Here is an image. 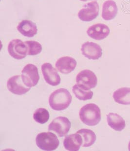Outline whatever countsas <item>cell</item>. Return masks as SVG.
<instances>
[{"mask_svg":"<svg viewBox=\"0 0 130 151\" xmlns=\"http://www.w3.org/2000/svg\"><path fill=\"white\" fill-rule=\"evenodd\" d=\"M99 10V5L97 1L87 3L79 11L78 17L83 22H91L98 16Z\"/></svg>","mask_w":130,"mask_h":151,"instance_id":"8","label":"cell"},{"mask_svg":"<svg viewBox=\"0 0 130 151\" xmlns=\"http://www.w3.org/2000/svg\"><path fill=\"white\" fill-rule=\"evenodd\" d=\"M118 11L116 3L113 0H108L103 4L102 17L105 21H111L116 17Z\"/></svg>","mask_w":130,"mask_h":151,"instance_id":"16","label":"cell"},{"mask_svg":"<svg viewBox=\"0 0 130 151\" xmlns=\"http://www.w3.org/2000/svg\"><path fill=\"white\" fill-rule=\"evenodd\" d=\"M72 100V97L69 91L61 88L52 93L49 98V104L53 110L61 111L69 107Z\"/></svg>","mask_w":130,"mask_h":151,"instance_id":"1","label":"cell"},{"mask_svg":"<svg viewBox=\"0 0 130 151\" xmlns=\"http://www.w3.org/2000/svg\"><path fill=\"white\" fill-rule=\"evenodd\" d=\"M77 133L82 136V147H90L95 142L97 138L96 135L94 131L91 130L82 129L78 131Z\"/></svg>","mask_w":130,"mask_h":151,"instance_id":"19","label":"cell"},{"mask_svg":"<svg viewBox=\"0 0 130 151\" xmlns=\"http://www.w3.org/2000/svg\"><path fill=\"white\" fill-rule=\"evenodd\" d=\"M128 149H129V151H130V142H129V145H128Z\"/></svg>","mask_w":130,"mask_h":151,"instance_id":"23","label":"cell"},{"mask_svg":"<svg viewBox=\"0 0 130 151\" xmlns=\"http://www.w3.org/2000/svg\"><path fill=\"white\" fill-rule=\"evenodd\" d=\"M77 65V62L74 58L70 56H64L57 61L56 67L60 73L68 74L75 70Z\"/></svg>","mask_w":130,"mask_h":151,"instance_id":"13","label":"cell"},{"mask_svg":"<svg viewBox=\"0 0 130 151\" xmlns=\"http://www.w3.org/2000/svg\"><path fill=\"white\" fill-rule=\"evenodd\" d=\"M80 1H90V0H80Z\"/></svg>","mask_w":130,"mask_h":151,"instance_id":"24","label":"cell"},{"mask_svg":"<svg viewBox=\"0 0 130 151\" xmlns=\"http://www.w3.org/2000/svg\"><path fill=\"white\" fill-rule=\"evenodd\" d=\"M79 116L82 122L88 126L98 125L101 120L100 109L95 104H88L82 106Z\"/></svg>","mask_w":130,"mask_h":151,"instance_id":"2","label":"cell"},{"mask_svg":"<svg viewBox=\"0 0 130 151\" xmlns=\"http://www.w3.org/2000/svg\"><path fill=\"white\" fill-rule=\"evenodd\" d=\"M17 29L21 34L28 37H33L38 32L36 24L29 20L22 21L17 26Z\"/></svg>","mask_w":130,"mask_h":151,"instance_id":"15","label":"cell"},{"mask_svg":"<svg viewBox=\"0 0 130 151\" xmlns=\"http://www.w3.org/2000/svg\"><path fill=\"white\" fill-rule=\"evenodd\" d=\"M71 127L69 120L66 117H57L48 126V130L55 132L59 137H64L68 133Z\"/></svg>","mask_w":130,"mask_h":151,"instance_id":"6","label":"cell"},{"mask_svg":"<svg viewBox=\"0 0 130 151\" xmlns=\"http://www.w3.org/2000/svg\"><path fill=\"white\" fill-rule=\"evenodd\" d=\"M7 88L11 93L16 95L25 94L30 90L22 81V76H14L10 77L7 82Z\"/></svg>","mask_w":130,"mask_h":151,"instance_id":"9","label":"cell"},{"mask_svg":"<svg viewBox=\"0 0 130 151\" xmlns=\"http://www.w3.org/2000/svg\"><path fill=\"white\" fill-rule=\"evenodd\" d=\"M25 43L27 47V55H37L42 52V45L37 41L29 40L25 41Z\"/></svg>","mask_w":130,"mask_h":151,"instance_id":"22","label":"cell"},{"mask_svg":"<svg viewBox=\"0 0 130 151\" xmlns=\"http://www.w3.org/2000/svg\"><path fill=\"white\" fill-rule=\"evenodd\" d=\"M115 102L123 105L130 104V88H122L115 91L113 93Z\"/></svg>","mask_w":130,"mask_h":151,"instance_id":"18","label":"cell"},{"mask_svg":"<svg viewBox=\"0 0 130 151\" xmlns=\"http://www.w3.org/2000/svg\"><path fill=\"white\" fill-rule=\"evenodd\" d=\"M36 145L39 148L44 151H54L60 144L57 136L51 132H43L37 136Z\"/></svg>","mask_w":130,"mask_h":151,"instance_id":"3","label":"cell"},{"mask_svg":"<svg viewBox=\"0 0 130 151\" xmlns=\"http://www.w3.org/2000/svg\"><path fill=\"white\" fill-rule=\"evenodd\" d=\"M110 33L109 28L106 25L103 24L93 25L89 27L87 31L89 37L97 40H104L108 37Z\"/></svg>","mask_w":130,"mask_h":151,"instance_id":"12","label":"cell"},{"mask_svg":"<svg viewBox=\"0 0 130 151\" xmlns=\"http://www.w3.org/2000/svg\"><path fill=\"white\" fill-rule=\"evenodd\" d=\"M82 144V136L77 133L67 136L64 139V147L68 151H79Z\"/></svg>","mask_w":130,"mask_h":151,"instance_id":"14","label":"cell"},{"mask_svg":"<svg viewBox=\"0 0 130 151\" xmlns=\"http://www.w3.org/2000/svg\"><path fill=\"white\" fill-rule=\"evenodd\" d=\"M72 91L76 97L79 100H90L93 97V92L91 91H85L76 84L72 88Z\"/></svg>","mask_w":130,"mask_h":151,"instance_id":"20","label":"cell"},{"mask_svg":"<svg viewBox=\"0 0 130 151\" xmlns=\"http://www.w3.org/2000/svg\"><path fill=\"white\" fill-rule=\"evenodd\" d=\"M42 72L46 82L52 86H57L61 83V79L56 69L49 63L42 65Z\"/></svg>","mask_w":130,"mask_h":151,"instance_id":"10","label":"cell"},{"mask_svg":"<svg viewBox=\"0 0 130 151\" xmlns=\"http://www.w3.org/2000/svg\"><path fill=\"white\" fill-rule=\"evenodd\" d=\"M82 54L90 60H98L103 55V50L98 44L87 41L82 45Z\"/></svg>","mask_w":130,"mask_h":151,"instance_id":"11","label":"cell"},{"mask_svg":"<svg viewBox=\"0 0 130 151\" xmlns=\"http://www.w3.org/2000/svg\"><path fill=\"white\" fill-rule=\"evenodd\" d=\"M8 52L9 55L14 59L21 60L27 55V47L25 43L19 39L11 40L9 43Z\"/></svg>","mask_w":130,"mask_h":151,"instance_id":"7","label":"cell"},{"mask_svg":"<svg viewBox=\"0 0 130 151\" xmlns=\"http://www.w3.org/2000/svg\"><path fill=\"white\" fill-rule=\"evenodd\" d=\"M77 84L85 91H90L95 88L98 83V79L95 73L89 70H84L77 74Z\"/></svg>","mask_w":130,"mask_h":151,"instance_id":"4","label":"cell"},{"mask_svg":"<svg viewBox=\"0 0 130 151\" xmlns=\"http://www.w3.org/2000/svg\"><path fill=\"white\" fill-rule=\"evenodd\" d=\"M49 117L48 111L44 108L38 109L34 113V119L39 124H46L49 119Z\"/></svg>","mask_w":130,"mask_h":151,"instance_id":"21","label":"cell"},{"mask_svg":"<svg viewBox=\"0 0 130 151\" xmlns=\"http://www.w3.org/2000/svg\"><path fill=\"white\" fill-rule=\"evenodd\" d=\"M107 121L108 125L116 131L123 130L126 126L124 119L116 113H110L108 114L107 115Z\"/></svg>","mask_w":130,"mask_h":151,"instance_id":"17","label":"cell"},{"mask_svg":"<svg viewBox=\"0 0 130 151\" xmlns=\"http://www.w3.org/2000/svg\"><path fill=\"white\" fill-rule=\"evenodd\" d=\"M22 78L24 84L28 88L35 87L40 79L38 69L37 66L28 64L22 71Z\"/></svg>","mask_w":130,"mask_h":151,"instance_id":"5","label":"cell"}]
</instances>
